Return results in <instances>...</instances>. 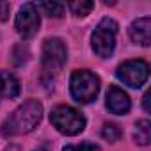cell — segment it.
I'll return each mask as SVG.
<instances>
[{"instance_id":"cell-1","label":"cell","mask_w":151,"mask_h":151,"mask_svg":"<svg viewBox=\"0 0 151 151\" xmlns=\"http://www.w3.org/2000/svg\"><path fill=\"white\" fill-rule=\"evenodd\" d=\"M41 117H43V105L37 100H27L2 123V133L6 137L29 133L41 123Z\"/></svg>"},{"instance_id":"cell-2","label":"cell","mask_w":151,"mask_h":151,"mask_svg":"<svg viewBox=\"0 0 151 151\" xmlns=\"http://www.w3.org/2000/svg\"><path fill=\"white\" fill-rule=\"evenodd\" d=\"M69 91L78 103H91L100 93V78L89 69H77L69 78Z\"/></svg>"},{"instance_id":"cell-3","label":"cell","mask_w":151,"mask_h":151,"mask_svg":"<svg viewBox=\"0 0 151 151\" xmlns=\"http://www.w3.org/2000/svg\"><path fill=\"white\" fill-rule=\"evenodd\" d=\"M50 121L64 135H77L86 128V117L69 105H57L50 112Z\"/></svg>"},{"instance_id":"cell-4","label":"cell","mask_w":151,"mask_h":151,"mask_svg":"<svg viewBox=\"0 0 151 151\" xmlns=\"http://www.w3.org/2000/svg\"><path fill=\"white\" fill-rule=\"evenodd\" d=\"M117 29L119 27H117L116 20H112V18H103L96 25V29L91 36V45H93V50L98 57L107 59L114 53Z\"/></svg>"},{"instance_id":"cell-5","label":"cell","mask_w":151,"mask_h":151,"mask_svg":"<svg viewBox=\"0 0 151 151\" xmlns=\"http://www.w3.org/2000/svg\"><path fill=\"white\" fill-rule=\"evenodd\" d=\"M41 62H43V71L48 77H53L57 75L66 60H68V48L64 45L62 39L59 37H48L43 43V53H41Z\"/></svg>"},{"instance_id":"cell-6","label":"cell","mask_w":151,"mask_h":151,"mask_svg":"<svg viewBox=\"0 0 151 151\" xmlns=\"http://www.w3.org/2000/svg\"><path fill=\"white\" fill-rule=\"evenodd\" d=\"M116 77L123 84H126V86H130L133 89H139L149 78V66H147L146 60H140V59H137V60H126V62H123L117 68Z\"/></svg>"},{"instance_id":"cell-7","label":"cell","mask_w":151,"mask_h":151,"mask_svg":"<svg viewBox=\"0 0 151 151\" xmlns=\"http://www.w3.org/2000/svg\"><path fill=\"white\" fill-rule=\"evenodd\" d=\"M39 25H41V18L36 4L32 2L23 4L16 14V32L23 39H29L39 30Z\"/></svg>"},{"instance_id":"cell-8","label":"cell","mask_w":151,"mask_h":151,"mask_svg":"<svg viewBox=\"0 0 151 151\" xmlns=\"http://www.w3.org/2000/svg\"><path fill=\"white\" fill-rule=\"evenodd\" d=\"M130 107H132V101H130L128 94L123 89H119L117 86H110L107 91V109L112 114L124 116L130 112Z\"/></svg>"},{"instance_id":"cell-9","label":"cell","mask_w":151,"mask_h":151,"mask_svg":"<svg viewBox=\"0 0 151 151\" xmlns=\"http://www.w3.org/2000/svg\"><path fill=\"white\" fill-rule=\"evenodd\" d=\"M130 37L133 43L140 46H149L151 45V18L144 16L135 20L130 25Z\"/></svg>"},{"instance_id":"cell-10","label":"cell","mask_w":151,"mask_h":151,"mask_svg":"<svg viewBox=\"0 0 151 151\" xmlns=\"http://www.w3.org/2000/svg\"><path fill=\"white\" fill-rule=\"evenodd\" d=\"M20 80L14 77L13 73L9 71H0V93L2 96L13 100V98H18L20 94Z\"/></svg>"},{"instance_id":"cell-11","label":"cell","mask_w":151,"mask_h":151,"mask_svg":"<svg viewBox=\"0 0 151 151\" xmlns=\"http://www.w3.org/2000/svg\"><path fill=\"white\" fill-rule=\"evenodd\" d=\"M133 139L139 146H147L149 144V140H151V123L147 119H142L135 124Z\"/></svg>"},{"instance_id":"cell-12","label":"cell","mask_w":151,"mask_h":151,"mask_svg":"<svg viewBox=\"0 0 151 151\" xmlns=\"http://www.w3.org/2000/svg\"><path fill=\"white\" fill-rule=\"evenodd\" d=\"M36 7H37V11H43V14H46L50 18H60L66 9V6L60 2H37Z\"/></svg>"},{"instance_id":"cell-13","label":"cell","mask_w":151,"mask_h":151,"mask_svg":"<svg viewBox=\"0 0 151 151\" xmlns=\"http://www.w3.org/2000/svg\"><path fill=\"white\" fill-rule=\"evenodd\" d=\"M69 11L75 16H87L93 9H94V2H89V0H80V2H69L68 4Z\"/></svg>"},{"instance_id":"cell-14","label":"cell","mask_w":151,"mask_h":151,"mask_svg":"<svg viewBox=\"0 0 151 151\" xmlns=\"http://www.w3.org/2000/svg\"><path fill=\"white\" fill-rule=\"evenodd\" d=\"M101 137L109 142H117L121 137H123V132L117 124L114 123H105L103 124V130H101Z\"/></svg>"},{"instance_id":"cell-15","label":"cell","mask_w":151,"mask_h":151,"mask_svg":"<svg viewBox=\"0 0 151 151\" xmlns=\"http://www.w3.org/2000/svg\"><path fill=\"white\" fill-rule=\"evenodd\" d=\"M62 151H101V149H100L98 144H93V142L86 140V142H80V144H69Z\"/></svg>"},{"instance_id":"cell-16","label":"cell","mask_w":151,"mask_h":151,"mask_svg":"<svg viewBox=\"0 0 151 151\" xmlns=\"http://www.w3.org/2000/svg\"><path fill=\"white\" fill-rule=\"evenodd\" d=\"M9 4H0V18L2 20H6L7 18V13H9Z\"/></svg>"},{"instance_id":"cell-17","label":"cell","mask_w":151,"mask_h":151,"mask_svg":"<svg viewBox=\"0 0 151 151\" xmlns=\"http://www.w3.org/2000/svg\"><path fill=\"white\" fill-rule=\"evenodd\" d=\"M142 105H144V110H146V112L151 110V107H149V93L144 94V98H142Z\"/></svg>"},{"instance_id":"cell-18","label":"cell","mask_w":151,"mask_h":151,"mask_svg":"<svg viewBox=\"0 0 151 151\" xmlns=\"http://www.w3.org/2000/svg\"><path fill=\"white\" fill-rule=\"evenodd\" d=\"M32 151H52V147H50V146H48L46 142H43V144H39L37 147H34Z\"/></svg>"},{"instance_id":"cell-19","label":"cell","mask_w":151,"mask_h":151,"mask_svg":"<svg viewBox=\"0 0 151 151\" xmlns=\"http://www.w3.org/2000/svg\"><path fill=\"white\" fill-rule=\"evenodd\" d=\"M4 151H20V147H18V146H7Z\"/></svg>"}]
</instances>
